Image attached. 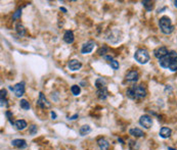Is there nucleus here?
Masks as SVG:
<instances>
[{"instance_id": "nucleus-10", "label": "nucleus", "mask_w": 177, "mask_h": 150, "mask_svg": "<svg viewBox=\"0 0 177 150\" xmlns=\"http://www.w3.org/2000/svg\"><path fill=\"white\" fill-rule=\"evenodd\" d=\"M94 46H95V42L94 41H88V42H86L85 44L82 45L81 53L82 54H88V53H90L93 50Z\"/></svg>"}, {"instance_id": "nucleus-2", "label": "nucleus", "mask_w": 177, "mask_h": 150, "mask_svg": "<svg viewBox=\"0 0 177 150\" xmlns=\"http://www.w3.org/2000/svg\"><path fill=\"white\" fill-rule=\"evenodd\" d=\"M126 95L130 99H133V100L142 99L146 96V89L142 85H133V86L127 89Z\"/></svg>"}, {"instance_id": "nucleus-32", "label": "nucleus", "mask_w": 177, "mask_h": 150, "mask_svg": "<svg viewBox=\"0 0 177 150\" xmlns=\"http://www.w3.org/2000/svg\"><path fill=\"white\" fill-rule=\"evenodd\" d=\"M51 117H52V119H56V114L54 111H51Z\"/></svg>"}, {"instance_id": "nucleus-20", "label": "nucleus", "mask_w": 177, "mask_h": 150, "mask_svg": "<svg viewBox=\"0 0 177 150\" xmlns=\"http://www.w3.org/2000/svg\"><path fill=\"white\" fill-rule=\"evenodd\" d=\"M90 132H91V129H90V127H89L88 125L82 126L81 128H80V130H79V133H80V135H81V136H85V135H87V134H89Z\"/></svg>"}, {"instance_id": "nucleus-29", "label": "nucleus", "mask_w": 177, "mask_h": 150, "mask_svg": "<svg viewBox=\"0 0 177 150\" xmlns=\"http://www.w3.org/2000/svg\"><path fill=\"white\" fill-rule=\"evenodd\" d=\"M7 107L8 103H7V99L6 98H1V107Z\"/></svg>"}, {"instance_id": "nucleus-18", "label": "nucleus", "mask_w": 177, "mask_h": 150, "mask_svg": "<svg viewBox=\"0 0 177 150\" xmlns=\"http://www.w3.org/2000/svg\"><path fill=\"white\" fill-rule=\"evenodd\" d=\"M13 125H15V129L19 131H22L27 128V122L24 121V119H19V121H17Z\"/></svg>"}, {"instance_id": "nucleus-19", "label": "nucleus", "mask_w": 177, "mask_h": 150, "mask_svg": "<svg viewBox=\"0 0 177 150\" xmlns=\"http://www.w3.org/2000/svg\"><path fill=\"white\" fill-rule=\"evenodd\" d=\"M15 31H17L18 35L20 36V37L26 35V29H25V27L23 26L22 24H20V23L15 25Z\"/></svg>"}, {"instance_id": "nucleus-11", "label": "nucleus", "mask_w": 177, "mask_h": 150, "mask_svg": "<svg viewBox=\"0 0 177 150\" xmlns=\"http://www.w3.org/2000/svg\"><path fill=\"white\" fill-rule=\"evenodd\" d=\"M68 66H69V68H70L71 71H78V70H80V68H81L82 63L79 60H77V59H72V60L69 61Z\"/></svg>"}, {"instance_id": "nucleus-28", "label": "nucleus", "mask_w": 177, "mask_h": 150, "mask_svg": "<svg viewBox=\"0 0 177 150\" xmlns=\"http://www.w3.org/2000/svg\"><path fill=\"white\" fill-rule=\"evenodd\" d=\"M20 15H22V8H19L17 11H15V13H13V15H12V20H17V18H20Z\"/></svg>"}, {"instance_id": "nucleus-3", "label": "nucleus", "mask_w": 177, "mask_h": 150, "mask_svg": "<svg viewBox=\"0 0 177 150\" xmlns=\"http://www.w3.org/2000/svg\"><path fill=\"white\" fill-rule=\"evenodd\" d=\"M159 26H160L162 33H164L165 35H169V34H171L174 31V27L171 23V20L168 17H161L160 20H159Z\"/></svg>"}, {"instance_id": "nucleus-35", "label": "nucleus", "mask_w": 177, "mask_h": 150, "mask_svg": "<svg viewBox=\"0 0 177 150\" xmlns=\"http://www.w3.org/2000/svg\"><path fill=\"white\" fill-rule=\"evenodd\" d=\"M174 5H175V7L177 8V0H175V1H174Z\"/></svg>"}, {"instance_id": "nucleus-25", "label": "nucleus", "mask_w": 177, "mask_h": 150, "mask_svg": "<svg viewBox=\"0 0 177 150\" xmlns=\"http://www.w3.org/2000/svg\"><path fill=\"white\" fill-rule=\"evenodd\" d=\"M108 51H109V47H107V46H102V47H100L99 49L97 50V53H98V55H100V56H105V54H107Z\"/></svg>"}, {"instance_id": "nucleus-27", "label": "nucleus", "mask_w": 177, "mask_h": 150, "mask_svg": "<svg viewBox=\"0 0 177 150\" xmlns=\"http://www.w3.org/2000/svg\"><path fill=\"white\" fill-rule=\"evenodd\" d=\"M29 133H30V135H32V136L37 134V127H36L35 125H32V126L29 128Z\"/></svg>"}, {"instance_id": "nucleus-16", "label": "nucleus", "mask_w": 177, "mask_h": 150, "mask_svg": "<svg viewBox=\"0 0 177 150\" xmlns=\"http://www.w3.org/2000/svg\"><path fill=\"white\" fill-rule=\"evenodd\" d=\"M97 144L100 150H108L110 147L109 142H108L105 138H99V139L97 140Z\"/></svg>"}, {"instance_id": "nucleus-33", "label": "nucleus", "mask_w": 177, "mask_h": 150, "mask_svg": "<svg viewBox=\"0 0 177 150\" xmlns=\"http://www.w3.org/2000/svg\"><path fill=\"white\" fill-rule=\"evenodd\" d=\"M78 117V114H75V115H73L72 117H70V119H76Z\"/></svg>"}, {"instance_id": "nucleus-14", "label": "nucleus", "mask_w": 177, "mask_h": 150, "mask_svg": "<svg viewBox=\"0 0 177 150\" xmlns=\"http://www.w3.org/2000/svg\"><path fill=\"white\" fill-rule=\"evenodd\" d=\"M96 94H97V97L99 98L100 100H105V99H107L108 96H109V92H108L107 87H103V88L97 89Z\"/></svg>"}, {"instance_id": "nucleus-7", "label": "nucleus", "mask_w": 177, "mask_h": 150, "mask_svg": "<svg viewBox=\"0 0 177 150\" xmlns=\"http://www.w3.org/2000/svg\"><path fill=\"white\" fill-rule=\"evenodd\" d=\"M139 124H140V126H142L143 128L149 129V128H151V126H153V119H151L149 115L144 114V115H142V117H140Z\"/></svg>"}, {"instance_id": "nucleus-4", "label": "nucleus", "mask_w": 177, "mask_h": 150, "mask_svg": "<svg viewBox=\"0 0 177 150\" xmlns=\"http://www.w3.org/2000/svg\"><path fill=\"white\" fill-rule=\"evenodd\" d=\"M134 58H135V60L138 62V63L146 64L149 61L151 56H149V53L148 52V50L138 49V50H136V52L134 53Z\"/></svg>"}, {"instance_id": "nucleus-1", "label": "nucleus", "mask_w": 177, "mask_h": 150, "mask_svg": "<svg viewBox=\"0 0 177 150\" xmlns=\"http://www.w3.org/2000/svg\"><path fill=\"white\" fill-rule=\"evenodd\" d=\"M159 63L163 68H168L171 71H177V52L169 51V53L164 57L160 59Z\"/></svg>"}, {"instance_id": "nucleus-30", "label": "nucleus", "mask_w": 177, "mask_h": 150, "mask_svg": "<svg viewBox=\"0 0 177 150\" xmlns=\"http://www.w3.org/2000/svg\"><path fill=\"white\" fill-rule=\"evenodd\" d=\"M5 114H6V117H8V119H10V123L12 124V121H11V117H12V114H11L10 111H6V112H5Z\"/></svg>"}, {"instance_id": "nucleus-23", "label": "nucleus", "mask_w": 177, "mask_h": 150, "mask_svg": "<svg viewBox=\"0 0 177 150\" xmlns=\"http://www.w3.org/2000/svg\"><path fill=\"white\" fill-rule=\"evenodd\" d=\"M20 107L25 110H29L30 107H31V106H30V103L26 100V99H22L20 102Z\"/></svg>"}, {"instance_id": "nucleus-22", "label": "nucleus", "mask_w": 177, "mask_h": 150, "mask_svg": "<svg viewBox=\"0 0 177 150\" xmlns=\"http://www.w3.org/2000/svg\"><path fill=\"white\" fill-rule=\"evenodd\" d=\"M105 85H107V83H105V81L103 79H102V78L97 79V80H96V82H95V86H96V88H97V89L103 88V87H107Z\"/></svg>"}, {"instance_id": "nucleus-8", "label": "nucleus", "mask_w": 177, "mask_h": 150, "mask_svg": "<svg viewBox=\"0 0 177 150\" xmlns=\"http://www.w3.org/2000/svg\"><path fill=\"white\" fill-rule=\"evenodd\" d=\"M37 105L40 108H42V109L50 107V103L48 102V100L46 99V97H45L44 94H43L42 92H40V93H39V98L37 100Z\"/></svg>"}, {"instance_id": "nucleus-6", "label": "nucleus", "mask_w": 177, "mask_h": 150, "mask_svg": "<svg viewBox=\"0 0 177 150\" xmlns=\"http://www.w3.org/2000/svg\"><path fill=\"white\" fill-rule=\"evenodd\" d=\"M168 53H169V51H168L167 47H165V46H161V47H158L154 50V55H155V57L156 58H158L159 60L162 59V58H164Z\"/></svg>"}, {"instance_id": "nucleus-15", "label": "nucleus", "mask_w": 177, "mask_h": 150, "mask_svg": "<svg viewBox=\"0 0 177 150\" xmlns=\"http://www.w3.org/2000/svg\"><path fill=\"white\" fill-rule=\"evenodd\" d=\"M171 129L167 128V127H163L162 129L160 130V133H159V135H160V137L164 138V139H166V138H169L170 136H171Z\"/></svg>"}, {"instance_id": "nucleus-17", "label": "nucleus", "mask_w": 177, "mask_h": 150, "mask_svg": "<svg viewBox=\"0 0 177 150\" xmlns=\"http://www.w3.org/2000/svg\"><path fill=\"white\" fill-rule=\"evenodd\" d=\"M129 134H130L131 136H133V137H135V138L143 137V136H144V133L142 132L140 129H137V128L130 129V130H129Z\"/></svg>"}, {"instance_id": "nucleus-12", "label": "nucleus", "mask_w": 177, "mask_h": 150, "mask_svg": "<svg viewBox=\"0 0 177 150\" xmlns=\"http://www.w3.org/2000/svg\"><path fill=\"white\" fill-rule=\"evenodd\" d=\"M11 144H12V146L17 147L19 149L27 148V142L24 139H15L11 141Z\"/></svg>"}, {"instance_id": "nucleus-26", "label": "nucleus", "mask_w": 177, "mask_h": 150, "mask_svg": "<svg viewBox=\"0 0 177 150\" xmlns=\"http://www.w3.org/2000/svg\"><path fill=\"white\" fill-rule=\"evenodd\" d=\"M110 66H111V68H113V70H115V71H118L119 70V62L117 61V60H113L110 62Z\"/></svg>"}, {"instance_id": "nucleus-36", "label": "nucleus", "mask_w": 177, "mask_h": 150, "mask_svg": "<svg viewBox=\"0 0 177 150\" xmlns=\"http://www.w3.org/2000/svg\"><path fill=\"white\" fill-rule=\"evenodd\" d=\"M168 150H175V149H173V148H171V147H168Z\"/></svg>"}, {"instance_id": "nucleus-21", "label": "nucleus", "mask_w": 177, "mask_h": 150, "mask_svg": "<svg viewBox=\"0 0 177 150\" xmlns=\"http://www.w3.org/2000/svg\"><path fill=\"white\" fill-rule=\"evenodd\" d=\"M141 3H142V5L146 7V9L148 11H151V9L154 8V3L151 1H148V0H144V1H142Z\"/></svg>"}, {"instance_id": "nucleus-34", "label": "nucleus", "mask_w": 177, "mask_h": 150, "mask_svg": "<svg viewBox=\"0 0 177 150\" xmlns=\"http://www.w3.org/2000/svg\"><path fill=\"white\" fill-rule=\"evenodd\" d=\"M59 10H61V11H64V12H67V9H66L65 7H61V8H59Z\"/></svg>"}, {"instance_id": "nucleus-31", "label": "nucleus", "mask_w": 177, "mask_h": 150, "mask_svg": "<svg viewBox=\"0 0 177 150\" xmlns=\"http://www.w3.org/2000/svg\"><path fill=\"white\" fill-rule=\"evenodd\" d=\"M105 58L107 59V60H110V61H113V60H114V59H113V56H111V55H105Z\"/></svg>"}, {"instance_id": "nucleus-24", "label": "nucleus", "mask_w": 177, "mask_h": 150, "mask_svg": "<svg viewBox=\"0 0 177 150\" xmlns=\"http://www.w3.org/2000/svg\"><path fill=\"white\" fill-rule=\"evenodd\" d=\"M71 91H72L73 95L77 96L80 94V92H81V89H80V87L78 86V85H73L72 87H71Z\"/></svg>"}, {"instance_id": "nucleus-5", "label": "nucleus", "mask_w": 177, "mask_h": 150, "mask_svg": "<svg viewBox=\"0 0 177 150\" xmlns=\"http://www.w3.org/2000/svg\"><path fill=\"white\" fill-rule=\"evenodd\" d=\"M11 91H13V93L15 94L17 97H22L25 93V82L18 83L17 85H15L13 87H10Z\"/></svg>"}, {"instance_id": "nucleus-9", "label": "nucleus", "mask_w": 177, "mask_h": 150, "mask_svg": "<svg viewBox=\"0 0 177 150\" xmlns=\"http://www.w3.org/2000/svg\"><path fill=\"white\" fill-rule=\"evenodd\" d=\"M138 78H139V74L137 71H129L127 74H126V77L125 79L127 82H130V83H136L137 81H138Z\"/></svg>"}, {"instance_id": "nucleus-13", "label": "nucleus", "mask_w": 177, "mask_h": 150, "mask_svg": "<svg viewBox=\"0 0 177 150\" xmlns=\"http://www.w3.org/2000/svg\"><path fill=\"white\" fill-rule=\"evenodd\" d=\"M75 40V37H74V33L70 30L65 32V35H64V41L68 44H72Z\"/></svg>"}]
</instances>
